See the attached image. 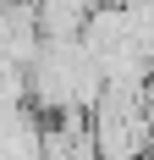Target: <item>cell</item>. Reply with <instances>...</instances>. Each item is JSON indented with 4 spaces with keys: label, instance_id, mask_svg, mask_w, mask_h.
<instances>
[{
    "label": "cell",
    "instance_id": "obj_1",
    "mask_svg": "<svg viewBox=\"0 0 154 160\" xmlns=\"http://www.w3.org/2000/svg\"><path fill=\"white\" fill-rule=\"evenodd\" d=\"M33 11H39V33L44 39H83L94 6L88 0H33Z\"/></svg>",
    "mask_w": 154,
    "mask_h": 160
}]
</instances>
